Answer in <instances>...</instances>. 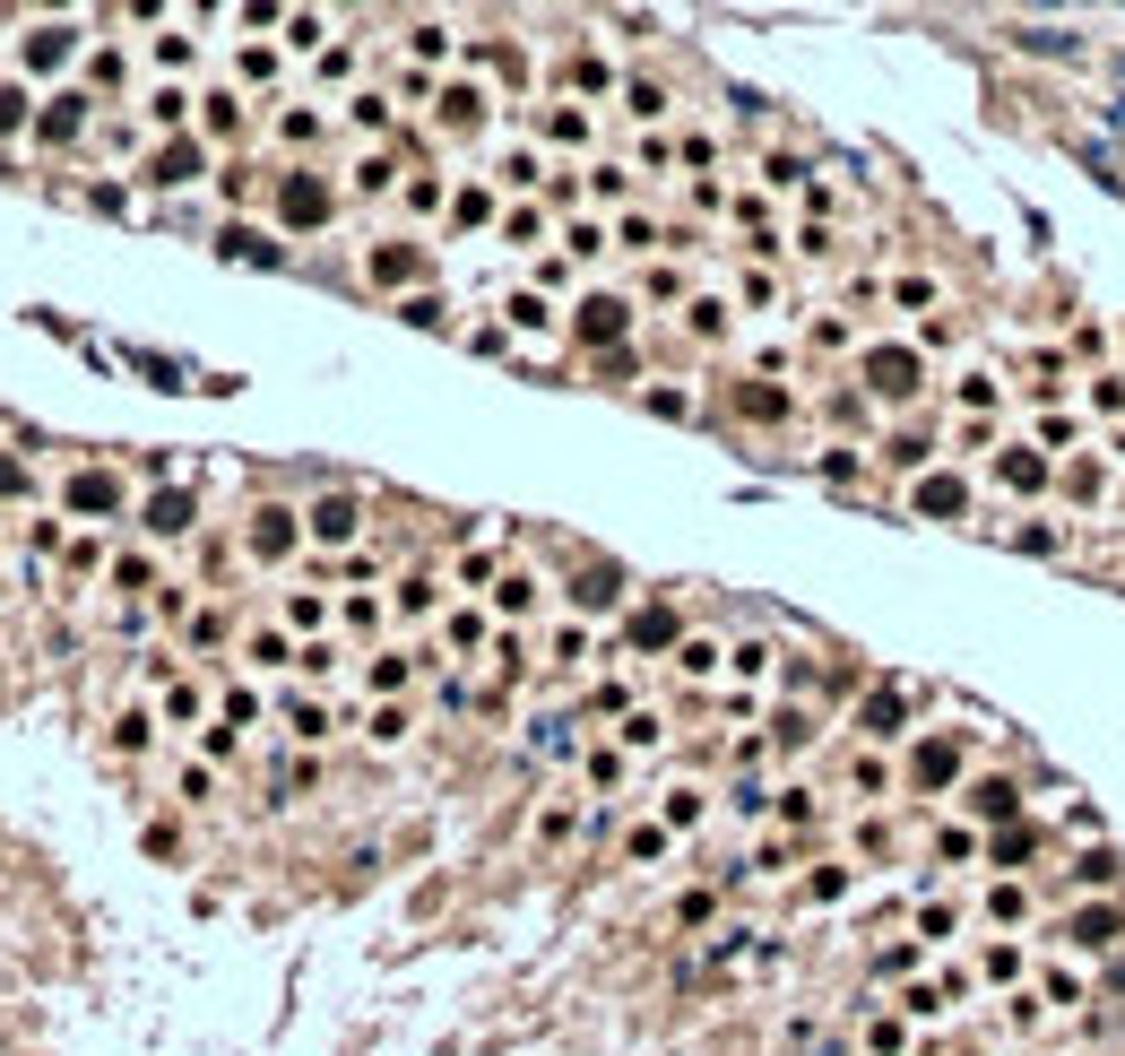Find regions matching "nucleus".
<instances>
[{"mask_svg": "<svg viewBox=\"0 0 1125 1056\" xmlns=\"http://www.w3.org/2000/svg\"><path fill=\"white\" fill-rule=\"evenodd\" d=\"M476 105H485L476 87H450V96H442V121H450V130H467V121H476Z\"/></svg>", "mask_w": 1125, "mask_h": 1056, "instance_id": "obj_30", "label": "nucleus"}, {"mask_svg": "<svg viewBox=\"0 0 1125 1056\" xmlns=\"http://www.w3.org/2000/svg\"><path fill=\"white\" fill-rule=\"evenodd\" d=\"M416 269H425V260H416L407 242H381V251H372V277H381V286H407Z\"/></svg>", "mask_w": 1125, "mask_h": 1056, "instance_id": "obj_16", "label": "nucleus"}, {"mask_svg": "<svg viewBox=\"0 0 1125 1056\" xmlns=\"http://www.w3.org/2000/svg\"><path fill=\"white\" fill-rule=\"evenodd\" d=\"M1056 936L1074 944V952H1117L1125 944V910H1109V901H1091V910H1074Z\"/></svg>", "mask_w": 1125, "mask_h": 1056, "instance_id": "obj_5", "label": "nucleus"}, {"mask_svg": "<svg viewBox=\"0 0 1125 1056\" xmlns=\"http://www.w3.org/2000/svg\"><path fill=\"white\" fill-rule=\"evenodd\" d=\"M1091 416H1125V372H1091Z\"/></svg>", "mask_w": 1125, "mask_h": 1056, "instance_id": "obj_23", "label": "nucleus"}, {"mask_svg": "<svg viewBox=\"0 0 1125 1056\" xmlns=\"http://www.w3.org/2000/svg\"><path fill=\"white\" fill-rule=\"evenodd\" d=\"M624 849H632V857H641V866H650V857H667V822H641V831H632V840H624Z\"/></svg>", "mask_w": 1125, "mask_h": 1056, "instance_id": "obj_32", "label": "nucleus"}, {"mask_svg": "<svg viewBox=\"0 0 1125 1056\" xmlns=\"http://www.w3.org/2000/svg\"><path fill=\"white\" fill-rule=\"evenodd\" d=\"M485 209H494L485 191H459V200H450V217H459V226H485Z\"/></svg>", "mask_w": 1125, "mask_h": 1056, "instance_id": "obj_38", "label": "nucleus"}, {"mask_svg": "<svg viewBox=\"0 0 1125 1056\" xmlns=\"http://www.w3.org/2000/svg\"><path fill=\"white\" fill-rule=\"evenodd\" d=\"M952 927H961V910H952V901H935V910H917V944H944Z\"/></svg>", "mask_w": 1125, "mask_h": 1056, "instance_id": "obj_28", "label": "nucleus"}, {"mask_svg": "<svg viewBox=\"0 0 1125 1056\" xmlns=\"http://www.w3.org/2000/svg\"><path fill=\"white\" fill-rule=\"evenodd\" d=\"M286 546H295V511L286 502H260L251 511V555H286Z\"/></svg>", "mask_w": 1125, "mask_h": 1056, "instance_id": "obj_9", "label": "nucleus"}, {"mask_svg": "<svg viewBox=\"0 0 1125 1056\" xmlns=\"http://www.w3.org/2000/svg\"><path fill=\"white\" fill-rule=\"evenodd\" d=\"M355 520H364V511H355V494H321V502L304 511V529H312L321 546H346V537H355Z\"/></svg>", "mask_w": 1125, "mask_h": 1056, "instance_id": "obj_8", "label": "nucleus"}, {"mask_svg": "<svg viewBox=\"0 0 1125 1056\" xmlns=\"http://www.w3.org/2000/svg\"><path fill=\"white\" fill-rule=\"evenodd\" d=\"M857 727H866V736H900V727H909V702H900V685L866 693V702H857Z\"/></svg>", "mask_w": 1125, "mask_h": 1056, "instance_id": "obj_10", "label": "nucleus"}, {"mask_svg": "<svg viewBox=\"0 0 1125 1056\" xmlns=\"http://www.w3.org/2000/svg\"><path fill=\"white\" fill-rule=\"evenodd\" d=\"M692 330H701V339H719V330H727V304H719V295H701V304H692Z\"/></svg>", "mask_w": 1125, "mask_h": 1056, "instance_id": "obj_36", "label": "nucleus"}, {"mask_svg": "<svg viewBox=\"0 0 1125 1056\" xmlns=\"http://www.w3.org/2000/svg\"><path fill=\"white\" fill-rule=\"evenodd\" d=\"M857 372H866V399H884V407H909L926 390V355L917 347H866Z\"/></svg>", "mask_w": 1125, "mask_h": 1056, "instance_id": "obj_1", "label": "nucleus"}, {"mask_svg": "<svg viewBox=\"0 0 1125 1056\" xmlns=\"http://www.w3.org/2000/svg\"><path fill=\"white\" fill-rule=\"evenodd\" d=\"M692 815H701V788H675V797H667V831H684Z\"/></svg>", "mask_w": 1125, "mask_h": 1056, "instance_id": "obj_37", "label": "nucleus"}, {"mask_svg": "<svg viewBox=\"0 0 1125 1056\" xmlns=\"http://www.w3.org/2000/svg\"><path fill=\"white\" fill-rule=\"evenodd\" d=\"M659 736H667V727H659L650 710H632V719H624V745H659Z\"/></svg>", "mask_w": 1125, "mask_h": 1056, "instance_id": "obj_39", "label": "nucleus"}, {"mask_svg": "<svg viewBox=\"0 0 1125 1056\" xmlns=\"http://www.w3.org/2000/svg\"><path fill=\"white\" fill-rule=\"evenodd\" d=\"M277 209H286V226H330L338 191L321 174H286V182H277Z\"/></svg>", "mask_w": 1125, "mask_h": 1056, "instance_id": "obj_4", "label": "nucleus"}, {"mask_svg": "<svg viewBox=\"0 0 1125 1056\" xmlns=\"http://www.w3.org/2000/svg\"><path fill=\"white\" fill-rule=\"evenodd\" d=\"M1047 1005H1082V978L1074 970H1047Z\"/></svg>", "mask_w": 1125, "mask_h": 1056, "instance_id": "obj_40", "label": "nucleus"}, {"mask_svg": "<svg viewBox=\"0 0 1125 1056\" xmlns=\"http://www.w3.org/2000/svg\"><path fill=\"white\" fill-rule=\"evenodd\" d=\"M615 572H606V563H597V572H580V581H571V606H589V615H597V606H615Z\"/></svg>", "mask_w": 1125, "mask_h": 1056, "instance_id": "obj_19", "label": "nucleus"}, {"mask_svg": "<svg viewBox=\"0 0 1125 1056\" xmlns=\"http://www.w3.org/2000/svg\"><path fill=\"white\" fill-rule=\"evenodd\" d=\"M1117 460H1125V434H1117Z\"/></svg>", "mask_w": 1125, "mask_h": 1056, "instance_id": "obj_43", "label": "nucleus"}, {"mask_svg": "<svg viewBox=\"0 0 1125 1056\" xmlns=\"http://www.w3.org/2000/svg\"><path fill=\"white\" fill-rule=\"evenodd\" d=\"M17 114H26V96H0V130H17Z\"/></svg>", "mask_w": 1125, "mask_h": 1056, "instance_id": "obj_42", "label": "nucleus"}, {"mask_svg": "<svg viewBox=\"0 0 1125 1056\" xmlns=\"http://www.w3.org/2000/svg\"><path fill=\"white\" fill-rule=\"evenodd\" d=\"M147 529H156V537H182V529H191V494H156V502H147Z\"/></svg>", "mask_w": 1125, "mask_h": 1056, "instance_id": "obj_17", "label": "nucleus"}, {"mask_svg": "<svg viewBox=\"0 0 1125 1056\" xmlns=\"http://www.w3.org/2000/svg\"><path fill=\"white\" fill-rule=\"evenodd\" d=\"M1030 849H1039V831H1030V822H1012V831H996V840H987V857H996V866H1021Z\"/></svg>", "mask_w": 1125, "mask_h": 1056, "instance_id": "obj_22", "label": "nucleus"}, {"mask_svg": "<svg viewBox=\"0 0 1125 1056\" xmlns=\"http://www.w3.org/2000/svg\"><path fill=\"white\" fill-rule=\"evenodd\" d=\"M675 641V615L667 606H641V615H632V650H667Z\"/></svg>", "mask_w": 1125, "mask_h": 1056, "instance_id": "obj_18", "label": "nucleus"}, {"mask_svg": "<svg viewBox=\"0 0 1125 1056\" xmlns=\"http://www.w3.org/2000/svg\"><path fill=\"white\" fill-rule=\"evenodd\" d=\"M987 918H996V927H1021V918H1030V892H1021V883H996V892H987Z\"/></svg>", "mask_w": 1125, "mask_h": 1056, "instance_id": "obj_20", "label": "nucleus"}, {"mask_svg": "<svg viewBox=\"0 0 1125 1056\" xmlns=\"http://www.w3.org/2000/svg\"><path fill=\"white\" fill-rule=\"evenodd\" d=\"M909 511H917V520H970V476L926 468L917 485H909Z\"/></svg>", "mask_w": 1125, "mask_h": 1056, "instance_id": "obj_3", "label": "nucleus"}, {"mask_svg": "<svg viewBox=\"0 0 1125 1056\" xmlns=\"http://www.w3.org/2000/svg\"><path fill=\"white\" fill-rule=\"evenodd\" d=\"M987 476H996L1005 494H1039V485H1047V451L1012 442V451H996V460H987Z\"/></svg>", "mask_w": 1125, "mask_h": 1056, "instance_id": "obj_6", "label": "nucleus"}, {"mask_svg": "<svg viewBox=\"0 0 1125 1056\" xmlns=\"http://www.w3.org/2000/svg\"><path fill=\"white\" fill-rule=\"evenodd\" d=\"M987 978H996V987H1021V952H1012V944L987 952Z\"/></svg>", "mask_w": 1125, "mask_h": 1056, "instance_id": "obj_34", "label": "nucleus"}, {"mask_svg": "<svg viewBox=\"0 0 1125 1056\" xmlns=\"http://www.w3.org/2000/svg\"><path fill=\"white\" fill-rule=\"evenodd\" d=\"M61 52H70V26H44V35L26 44V61H61Z\"/></svg>", "mask_w": 1125, "mask_h": 1056, "instance_id": "obj_35", "label": "nucleus"}, {"mask_svg": "<svg viewBox=\"0 0 1125 1056\" xmlns=\"http://www.w3.org/2000/svg\"><path fill=\"white\" fill-rule=\"evenodd\" d=\"M675 667H684V676H710V667H719V641H684Z\"/></svg>", "mask_w": 1125, "mask_h": 1056, "instance_id": "obj_31", "label": "nucleus"}, {"mask_svg": "<svg viewBox=\"0 0 1125 1056\" xmlns=\"http://www.w3.org/2000/svg\"><path fill=\"white\" fill-rule=\"evenodd\" d=\"M952 399H961L970 416H987V407H996V372H961V381H952Z\"/></svg>", "mask_w": 1125, "mask_h": 1056, "instance_id": "obj_24", "label": "nucleus"}, {"mask_svg": "<svg viewBox=\"0 0 1125 1056\" xmlns=\"http://www.w3.org/2000/svg\"><path fill=\"white\" fill-rule=\"evenodd\" d=\"M624 330H632V304L624 295H580V312H571V339L580 347H624Z\"/></svg>", "mask_w": 1125, "mask_h": 1056, "instance_id": "obj_2", "label": "nucleus"}, {"mask_svg": "<svg viewBox=\"0 0 1125 1056\" xmlns=\"http://www.w3.org/2000/svg\"><path fill=\"white\" fill-rule=\"evenodd\" d=\"M399 321H407V330H442L450 304H442V295H407V304H399Z\"/></svg>", "mask_w": 1125, "mask_h": 1056, "instance_id": "obj_25", "label": "nucleus"}, {"mask_svg": "<svg viewBox=\"0 0 1125 1056\" xmlns=\"http://www.w3.org/2000/svg\"><path fill=\"white\" fill-rule=\"evenodd\" d=\"M44 130H52V139H70V130H79V96H61V105L44 114Z\"/></svg>", "mask_w": 1125, "mask_h": 1056, "instance_id": "obj_41", "label": "nucleus"}, {"mask_svg": "<svg viewBox=\"0 0 1125 1056\" xmlns=\"http://www.w3.org/2000/svg\"><path fill=\"white\" fill-rule=\"evenodd\" d=\"M970 815H987V822H1021V780H979V788H970Z\"/></svg>", "mask_w": 1125, "mask_h": 1056, "instance_id": "obj_12", "label": "nucleus"}, {"mask_svg": "<svg viewBox=\"0 0 1125 1056\" xmlns=\"http://www.w3.org/2000/svg\"><path fill=\"white\" fill-rule=\"evenodd\" d=\"M1056 546H1065L1056 520H1021V529H1012V555H1056Z\"/></svg>", "mask_w": 1125, "mask_h": 1056, "instance_id": "obj_21", "label": "nucleus"}, {"mask_svg": "<svg viewBox=\"0 0 1125 1056\" xmlns=\"http://www.w3.org/2000/svg\"><path fill=\"white\" fill-rule=\"evenodd\" d=\"M217 251H225V260H260V269H277V260H286V242H269L260 226H225Z\"/></svg>", "mask_w": 1125, "mask_h": 1056, "instance_id": "obj_11", "label": "nucleus"}, {"mask_svg": "<svg viewBox=\"0 0 1125 1056\" xmlns=\"http://www.w3.org/2000/svg\"><path fill=\"white\" fill-rule=\"evenodd\" d=\"M926 451H935V442H926V434H900L892 451H884V460H892V468H926Z\"/></svg>", "mask_w": 1125, "mask_h": 1056, "instance_id": "obj_33", "label": "nucleus"}, {"mask_svg": "<svg viewBox=\"0 0 1125 1056\" xmlns=\"http://www.w3.org/2000/svg\"><path fill=\"white\" fill-rule=\"evenodd\" d=\"M1012 44H1021V52H1074L1065 26H1012Z\"/></svg>", "mask_w": 1125, "mask_h": 1056, "instance_id": "obj_27", "label": "nucleus"}, {"mask_svg": "<svg viewBox=\"0 0 1125 1056\" xmlns=\"http://www.w3.org/2000/svg\"><path fill=\"white\" fill-rule=\"evenodd\" d=\"M952 780H961V745L952 736H926L917 762H909V788H952Z\"/></svg>", "mask_w": 1125, "mask_h": 1056, "instance_id": "obj_7", "label": "nucleus"}, {"mask_svg": "<svg viewBox=\"0 0 1125 1056\" xmlns=\"http://www.w3.org/2000/svg\"><path fill=\"white\" fill-rule=\"evenodd\" d=\"M70 502H79V511H112L121 494H112V476H70Z\"/></svg>", "mask_w": 1125, "mask_h": 1056, "instance_id": "obj_26", "label": "nucleus"}, {"mask_svg": "<svg viewBox=\"0 0 1125 1056\" xmlns=\"http://www.w3.org/2000/svg\"><path fill=\"white\" fill-rule=\"evenodd\" d=\"M191 174H200V147L174 139V147H156V174H147V182H191Z\"/></svg>", "mask_w": 1125, "mask_h": 1056, "instance_id": "obj_15", "label": "nucleus"}, {"mask_svg": "<svg viewBox=\"0 0 1125 1056\" xmlns=\"http://www.w3.org/2000/svg\"><path fill=\"white\" fill-rule=\"evenodd\" d=\"M1117 875H1125V857H1117V849H1082V857H1074V883H1091V892H1109Z\"/></svg>", "mask_w": 1125, "mask_h": 1056, "instance_id": "obj_13", "label": "nucleus"}, {"mask_svg": "<svg viewBox=\"0 0 1125 1056\" xmlns=\"http://www.w3.org/2000/svg\"><path fill=\"white\" fill-rule=\"evenodd\" d=\"M909 970H917V944H884L875 952V978H909Z\"/></svg>", "mask_w": 1125, "mask_h": 1056, "instance_id": "obj_29", "label": "nucleus"}, {"mask_svg": "<svg viewBox=\"0 0 1125 1056\" xmlns=\"http://www.w3.org/2000/svg\"><path fill=\"white\" fill-rule=\"evenodd\" d=\"M736 407H745L754 425H780V416H788V390H771V381H745V390H736Z\"/></svg>", "mask_w": 1125, "mask_h": 1056, "instance_id": "obj_14", "label": "nucleus"}]
</instances>
